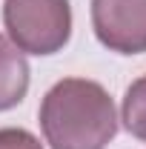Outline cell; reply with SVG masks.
Here are the masks:
<instances>
[{
    "label": "cell",
    "mask_w": 146,
    "mask_h": 149,
    "mask_svg": "<svg viewBox=\"0 0 146 149\" xmlns=\"http://www.w3.org/2000/svg\"><path fill=\"white\" fill-rule=\"evenodd\" d=\"M37 120L52 149H106L117 135L109 92L86 77L57 80L43 95Z\"/></svg>",
    "instance_id": "6da1fadb"
},
{
    "label": "cell",
    "mask_w": 146,
    "mask_h": 149,
    "mask_svg": "<svg viewBox=\"0 0 146 149\" xmlns=\"http://www.w3.org/2000/svg\"><path fill=\"white\" fill-rule=\"evenodd\" d=\"M3 26L9 40L26 55H55L72 37L69 0H6Z\"/></svg>",
    "instance_id": "7a4b0ae2"
},
{
    "label": "cell",
    "mask_w": 146,
    "mask_h": 149,
    "mask_svg": "<svg viewBox=\"0 0 146 149\" xmlns=\"http://www.w3.org/2000/svg\"><path fill=\"white\" fill-rule=\"evenodd\" d=\"M95 37L117 55L146 52V0H92Z\"/></svg>",
    "instance_id": "3957f363"
},
{
    "label": "cell",
    "mask_w": 146,
    "mask_h": 149,
    "mask_svg": "<svg viewBox=\"0 0 146 149\" xmlns=\"http://www.w3.org/2000/svg\"><path fill=\"white\" fill-rule=\"evenodd\" d=\"M29 92V63L9 37L0 35V112L15 109Z\"/></svg>",
    "instance_id": "277c9868"
},
{
    "label": "cell",
    "mask_w": 146,
    "mask_h": 149,
    "mask_svg": "<svg viewBox=\"0 0 146 149\" xmlns=\"http://www.w3.org/2000/svg\"><path fill=\"white\" fill-rule=\"evenodd\" d=\"M120 120L132 138L146 141V74L132 80V86L123 95V106H120Z\"/></svg>",
    "instance_id": "5b68a950"
},
{
    "label": "cell",
    "mask_w": 146,
    "mask_h": 149,
    "mask_svg": "<svg viewBox=\"0 0 146 149\" xmlns=\"http://www.w3.org/2000/svg\"><path fill=\"white\" fill-rule=\"evenodd\" d=\"M0 149H43V143L32 132L17 129V126H6V129H0Z\"/></svg>",
    "instance_id": "8992f818"
}]
</instances>
